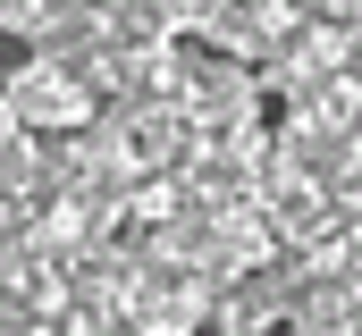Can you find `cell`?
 Listing matches in <instances>:
<instances>
[{
	"label": "cell",
	"instance_id": "cell-1",
	"mask_svg": "<svg viewBox=\"0 0 362 336\" xmlns=\"http://www.w3.org/2000/svg\"><path fill=\"white\" fill-rule=\"evenodd\" d=\"M34 68H42V42H34L25 25H0V84L34 76Z\"/></svg>",
	"mask_w": 362,
	"mask_h": 336
},
{
	"label": "cell",
	"instance_id": "cell-2",
	"mask_svg": "<svg viewBox=\"0 0 362 336\" xmlns=\"http://www.w3.org/2000/svg\"><path fill=\"white\" fill-rule=\"evenodd\" d=\"M253 126H262V135L286 126V92H262V101H253Z\"/></svg>",
	"mask_w": 362,
	"mask_h": 336
}]
</instances>
